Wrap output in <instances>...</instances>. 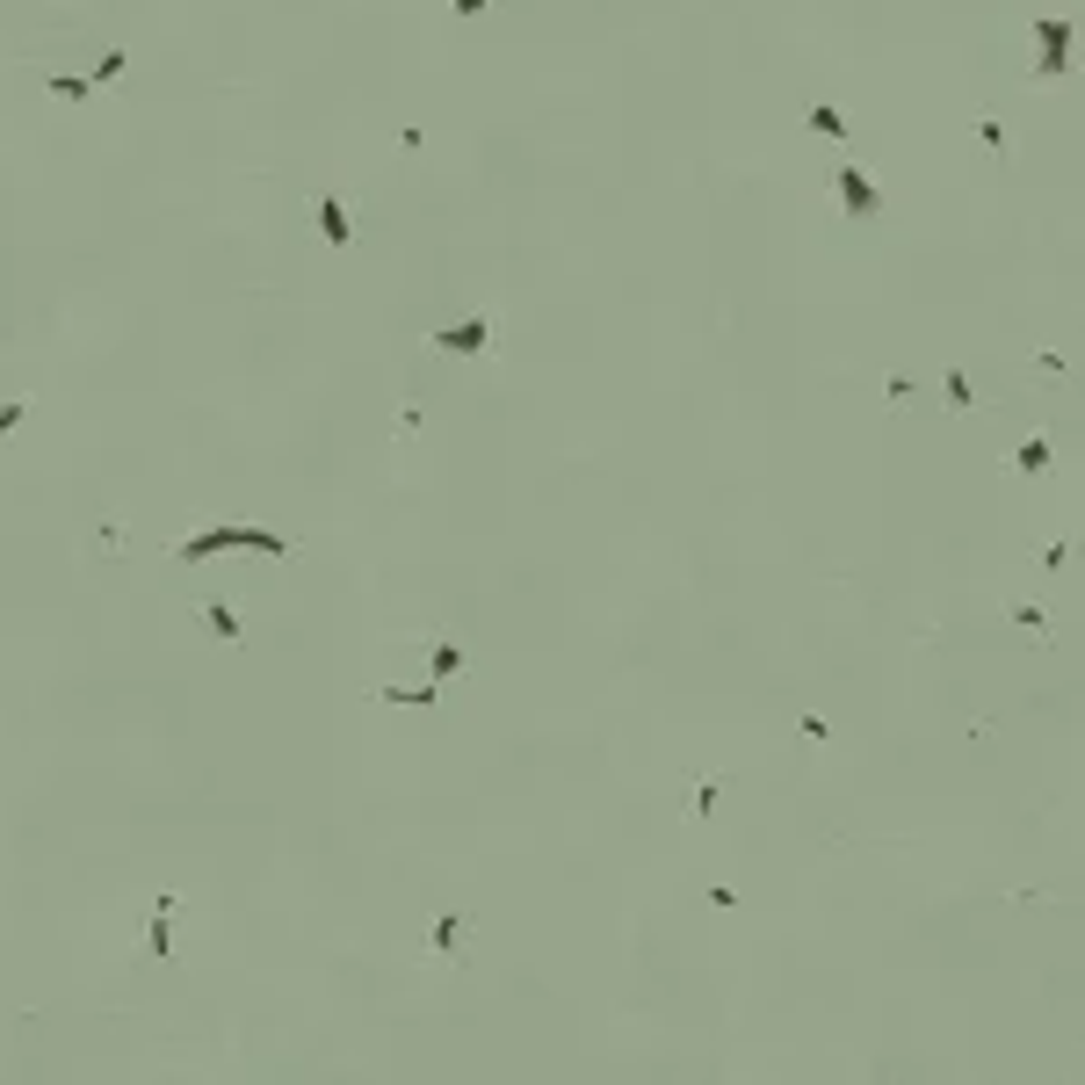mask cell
Here are the masks:
<instances>
[{
  "mask_svg": "<svg viewBox=\"0 0 1085 1085\" xmlns=\"http://www.w3.org/2000/svg\"><path fill=\"white\" fill-rule=\"evenodd\" d=\"M203 623H210L217 637H232V644L246 637V623H239V608H232V601H203Z\"/></svg>",
  "mask_w": 1085,
  "mask_h": 1085,
  "instance_id": "cell-10",
  "label": "cell"
},
{
  "mask_svg": "<svg viewBox=\"0 0 1085 1085\" xmlns=\"http://www.w3.org/2000/svg\"><path fill=\"white\" fill-rule=\"evenodd\" d=\"M463 941H471V919L463 912H434V955H456Z\"/></svg>",
  "mask_w": 1085,
  "mask_h": 1085,
  "instance_id": "cell-8",
  "label": "cell"
},
{
  "mask_svg": "<svg viewBox=\"0 0 1085 1085\" xmlns=\"http://www.w3.org/2000/svg\"><path fill=\"white\" fill-rule=\"evenodd\" d=\"M449 8H456V15H485V8H492V0H449Z\"/></svg>",
  "mask_w": 1085,
  "mask_h": 1085,
  "instance_id": "cell-20",
  "label": "cell"
},
{
  "mask_svg": "<svg viewBox=\"0 0 1085 1085\" xmlns=\"http://www.w3.org/2000/svg\"><path fill=\"white\" fill-rule=\"evenodd\" d=\"M832 189H840V210L854 217V225H868V217L883 210V189H876V174H861V167H832Z\"/></svg>",
  "mask_w": 1085,
  "mask_h": 1085,
  "instance_id": "cell-1",
  "label": "cell"
},
{
  "mask_svg": "<svg viewBox=\"0 0 1085 1085\" xmlns=\"http://www.w3.org/2000/svg\"><path fill=\"white\" fill-rule=\"evenodd\" d=\"M717 796H724V782H702V789L688 796V818H709V811H717Z\"/></svg>",
  "mask_w": 1085,
  "mask_h": 1085,
  "instance_id": "cell-15",
  "label": "cell"
},
{
  "mask_svg": "<svg viewBox=\"0 0 1085 1085\" xmlns=\"http://www.w3.org/2000/svg\"><path fill=\"white\" fill-rule=\"evenodd\" d=\"M485 340H492L485 319H463V326H442V333H434V348H442V355H485Z\"/></svg>",
  "mask_w": 1085,
  "mask_h": 1085,
  "instance_id": "cell-5",
  "label": "cell"
},
{
  "mask_svg": "<svg viewBox=\"0 0 1085 1085\" xmlns=\"http://www.w3.org/2000/svg\"><path fill=\"white\" fill-rule=\"evenodd\" d=\"M803 123H811L818 138H854V116H847L840 102H811V109H803Z\"/></svg>",
  "mask_w": 1085,
  "mask_h": 1085,
  "instance_id": "cell-7",
  "label": "cell"
},
{
  "mask_svg": "<svg viewBox=\"0 0 1085 1085\" xmlns=\"http://www.w3.org/2000/svg\"><path fill=\"white\" fill-rule=\"evenodd\" d=\"M217 550H246V521H217V529L181 536V543H174V557H181V565H203V557H217Z\"/></svg>",
  "mask_w": 1085,
  "mask_h": 1085,
  "instance_id": "cell-3",
  "label": "cell"
},
{
  "mask_svg": "<svg viewBox=\"0 0 1085 1085\" xmlns=\"http://www.w3.org/2000/svg\"><path fill=\"white\" fill-rule=\"evenodd\" d=\"M123 66H131V58H123V51H109V58H102V66H95V87H109V80H123Z\"/></svg>",
  "mask_w": 1085,
  "mask_h": 1085,
  "instance_id": "cell-19",
  "label": "cell"
},
{
  "mask_svg": "<svg viewBox=\"0 0 1085 1085\" xmlns=\"http://www.w3.org/2000/svg\"><path fill=\"white\" fill-rule=\"evenodd\" d=\"M427 666H434V680H456V673H463V644H449V637H442V644L427 651Z\"/></svg>",
  "mask_w": 1085,
  "mask_h": 1085,
  "instance_id": "cell-11",
  "label": "cell"
},
{
  "mask_svg": "<svg viewBox=\"0 0 1085 1085\" xmlns=\"http://www.w3.org/2000/svg\"><path fill=\"white\" fill-rule=\"evenodd\" d=\"M1013 471H1020V478H1042V471H1049V434H1028V442H1020Z\"/></svg>",
  "mask_w": 1085,
  "mask_h": 1085,
  "instance_id": "cell-9",
  "label": "cell"
},
{
  "mask_svg": "<svg viewBox=\"0 0 1085 1085\" xmlns=\"http://www.w3.org/2000/svg\"><path fill=\"white\" fill-rule=\"evenodd\" d=\"M29 420V398H8V406H0V434H15Z\"/></svg>",
  "mask_w": 1085,
  "mask_h": 1085,
  "instance_id": "cell-18",
  "label": "cell"
},
{
  "mask_svg": "<svg viewBox=\"0 0 1085 1085\" xmlns=\"http://www.w3.org/2000/svg\"><path fill=\"white\" fill-rule=\"evenodd\" d=\"M319 232H326V246H348L355 239V217H348V203H340V189L319 196Z\"/></svg>",
  "mask_w": 1085,
  "mask_h": 1085,
  "instance_id": "cell-6",
  "label": "cell"
},
{
  "mask_svg": "<svg viewBox=\"0 0 1085 1085\" xmlns=\"http://www.w3.org/2000/svg\"><path fill=\"white\" fill-rule=\"evenodd\" d=\"M1035 73H1049V80H1064L1071 73V22L1064 15H1049V22H1035Z\"/></svg>",
  "mask_w": 1085,
  "mask_h": 1085,
  "instance_id": "cell-2",
  "label": "cell"
},
{
  "mask_svg": "<svg viewBox=\"0 0 1085 1085\" xmlns=\"http://www.w3.org/2000/svg\"><path fill=\"white\" fill-rule=\"evenodd\" d=\"M941 391H948V413H970V406H977V391H970V377H963V369H948V377H941Z\"/></svg>",
  "mask_w": 1085,
  "mask_h": 1085,
  "instance_id": "cell-14",
  "label": "cell"
},
{
  "mask_svg": "<svg viewBox=\"0 0 1085 1085\" xmlns=\"http://www.w3.org/2000/svg\"><path fill=\"white\" fill-rule=\"evenodd\" d=\"M246 550H261V557H290V536H275V529H261V521H246Z\"/></svg>",
  "mask_w": 1085,
  "mask_h": 1085,
  "instance_id": "cell-12",
  "label": "cell"
},
{
  "mask_svg": "<svg viewBox=\"0 0 1085 1085\" xmlns=\"http://www.w3.org/2000/svg\"><path fill=\"white\" fill-rule=\"evenodd\" d=\"M977 138H984L991 152H1006V123H999V116H977Z\"/></svg>",
  "mask_w": 1085,
  "mask_h": 1085,
  "instance_id": "cell-17",
  "label": "cell"
},
{
  "mask_svg": "<svg viewBox=\"0 0 1085 1085\" xmlns=\"http://www.w3.org/2000/svg\"><path fill=\"white\" fill-rule=\"evenodd\" d=\"M1013 623H1020V630H1042V637H1049V615H1042V601H1020V608H1013Z\"/></svg>",
  "mask_w": 1085,
  "mask_h": 1085,
  "instance_id": "cell-16",
  "label": "cell"
},
{
  "mask_svg": "<svg viewBox=\"0 0 1085 1085\" xmlns=\"http://www.w3.org/2000/svg\"><path fill=\"white\" fill-rule=\"evenodd\" d=\"M174 919H181V897L160 890L152 897V926H145V955L152 963H174Z\"/></svg>",
  "mask_w": 1085,
  "mask_h": 1085,
  "instance_id": "cell-4",
  "label": "cell"
},
{
  "mask_svg": "<svg viewBox=\"0 0 1085 1085\" xmlns=\"http://www.w3.org/2000/svg\"><path fill=\"white\" fill-rule=\"evenodd\" d=\"M44 87H51L58 102H87V95H95V80H80V73H51Z\"/></svg>",
  "mask_w": 1085,
  "mask_h": 1085,
  "instance_id": "cell-13",
  "label": "cell"
}]
</instances>
